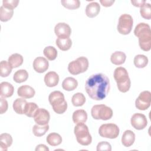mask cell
Returning a JSON list of instances; mask_svg holds the SVG:
<instances>
[{"instance_id":"7bdbcfd3","label":"cell","mask_w":151,"mask_h":151,"mask_svg":"<svg viewBox=\"0 0 151 151\" xmlns=\"http://www.w3.org/2000/svg\"><path fill=\"white\" fill-rule=\"evenodd\" d=\"M36 151H49L48 147L43 144H40L37 146L35 148Z\"/></svg>"},{"instance_id":"6da1fadb","label":"cell","mask_w":151,"mask_h":151,"mask_svg":"<svg viewBox=\"0 0 151 151\" xmlns=\"http://www.w3.org/2000/svg\"><path fill=\"white\" fill-rule=\"evenodd\" d=\"M110 88L109 78L103 73L90 76L86 81L85 89L93 100H101L107 95Z\"/></svg>"},{"instance_id":"7c38bea8","label":"cell","mask_w":151,"mask_h":151,"mask_svg":"<svg viewBox=\"0 0 151 151\" xmlns=\"http://www.w3.org/2000/svg\"><path fill=\"white\" fill-rule=\"evenodd\" d=\"M34 121L37 124H47L50 119V114L48 110L43 108H38L33 117Z\"/></svg>"},{"instance_id":"44dd1931","label":"cell","mask_w":151,"mask_h":151,"mask_svg":"<svg viewBox=\"0 0 151 151\" xmlns=\"http://www.w3.org/2000/svg\"><path fill=\"white\" fill-rule=\"evenodd\" d=\"M72 118L73 121L75 124L84 123L87 120V114L84 110H77L73 112Z\"/></svg>"},{"instance_id":"d590c367","label":"cell","mask_w":151,"mask_h":151,"mask_svg":"<svg viewBox=\"0 0 151 151\" xmlns=\"http://www.w3.org/2000/svg\"><path fill=\"white\" fill-rule=\"evenodd\" d=\"M61 3L65 8L71 10L77 9L80 6L79 0H61Z\"/></svg>"},{"instance_id":"ffe728a7","label":"cell","mask_w":151,"mask_h":151,"mask_svg":"<svg viewBox=\"0 0 151 151\" xmlns=\"http://www.w3.org/2000/svg\"><path fill=\"white\" fill-rule=\"evenodd\" d=\"M12 143V137L11 134L4 133L0 135V150L2 151H6L8 148L11 146Z\"/></svg>"},{"instance_id":"b9f144b4","label":"cell","mask_w":151,"mask_h":151,"mask_svg":"<svg viewBox=\"0 0 151 151\" xmlns=\"http://www.w3.org/2000/svg\"><path fill=\"white\" fill-rule=\"evenodd\" d=\"M131 3L136 7H142L145 3L146 1L143 0H137V1H131Z\"/></svg>"},{"instance_id":"30bf717a","label":"cell","mask_w":151,"mask_h":151,"mask_svg":"<svg viewBox=\"0 0 151 151\" xmlns=\"http://www.w3.org/2000/svg\"><path fill=\"white\" fill-rule=\"evenodd\" d=\"M151 104V93L149 91L141 92L136 99V107L140 110H147Z\"/></svg>"},{"instance_id":"9c48e42d","label":"cell","mask_w":151,"mask_h":151,"mask_svg":"<svg viewBox=\"0 0 151 151\" xmlns=\"http://www.w3.org/2000/svg\"><path fill=\"white\" fill-rule=\"evenodd\" d=\"M119 127L114 123L103 124L99 129V133L102 137L116 139L119 134Z\"/></svg>"},{"instance_id":"8992f818","label":"cell","mask_w":151,"mask_h":151,"mask_svg":"<svg viewBox=\"0 0 151 151\" xmlns=\"http://www.w3.org/2000/svg\"><path fill=\"white\" fill-rule=\"evenodd\" d=\"M91 114L93 119L96 120H107L113 116V110L104 104H97L93 106Z\"/></svg>"},{"instance_id":"5bb4252c","label":"cell","mask_w":151,"mask_h":151,"mask_svg":"<svg viewBox=\"0 0 151 151\" xmlns=\"http://www.w3.org/2000/svg\"><path fill=\"white\" fill-rule=\"evenodd\" d=\"M49 67L48 60L42 57H38L33 61L34 70L39 73H42L47 71Z\"/></svg>"},{"instance_id":"4dcf8cb0","label":"cell","mask_w":151,"mask_h":151,"mask_svg":"<svg viewBox=\"0 0 151 151\" xmlns=\"http://www.w3.org/2000/svg\"><path fill=\"white\" fill-rule=\"evenodd\" d=\"M12 67L6 61H1L0 63V75L2 77H8L12 71Z\"/></svg>"},{"instance_id":"1f68e13d","label":"cell","mask_w":151,"mask_h":151,"mask_svg":"<svg viewBox=\"0 0 151 151\" xmlns=\"http://www.w3.org/2000/svg\"><path fill=\"white\" fill-rule=\"evenodd\" d=\"M71 102L74 106H82L86 102V97L83 93H77L73 96L71 99Z\"/></svg>"},{"instance_id":"603a6c76","label":"cell","mask_w":151,"mask_h":151,"mask_svg":"<svg viewBox=\"0 0 151 151\" xmlns=\"http://www.w3.org/2000/svg\"><path fill=\"white\" fill-rule=\"evenodd\" d=\"M78 86V81L73 77H68L65 78L62 83V87L66 91H73Z\"/></svg>"},{"instance_id":"83f0119b","label":"cell","mask_w":151,"mask_h":151,"mask_svg":"<svg viewBox=\"0 0 151 151\" xmlns=\"http://www.w3.org/2000/svg\"><path fill=\"white\" fill-rule=\"evenodd\" d=\"M14 14V10L5 8L2 5L0 7V20L6 22L11 19Z\"/></svg>"},{"instance_id":"3957f363","label":"cell","mask_w":151,"mask_h":151,"mask_svg":"<svg viewBox=\"0 0 151 151\" xmlns=\"http://www.w3.org/2000/svg\"><path fill=\"white\" fill-rule=\"evenodd\" d=\"M113 77L117 83L119 90L122 93H126L130 89L131 81L129 74L126 68L119 67L114 70Z\"/></svg>"},{"instance_id":"277c9868","label":"cell","mask_w":151,"mask_h":151,"mask_svg":"<svg viewBox=\"0 0 151 151\" xmlns=\"http://www.w3.org/2000/svg\"><path fill=\"white\" fill-rule=\"evenodd\" d=\"M48 100L53 110L57 114L64 113L67 109V103L64 94L60 91H54L48 96Z\"/></svg>"},{"instance_id":"8d00e7d4","label":"cell","mask_w":151,"mask_h":151,"mask_svg":"<svg viewBox=\"0 0 151 151\" xmlns=\"http://www.w3.org/2000/svg\"><path fill=\"white\" fill-rule=\"evenodd\" d=\"M140 13L141 16L146 19H151V6L149 3H145L140 7Z\"/></svg>"},{"instance_id":"f546056e","label":"cell","mask_w":151,"mask_h":151,"mask_svg":"<svg viewBox=\"0 0 151 151\" xmlns=\"http://www.w3.org/2000/svg\"><path fill=\"white\" fill-rule=\"evenodd\" d=\"M148 64V58L143 54H138L134 58V64L139 68L145 67Z\"/></svg>"},{"instance_id":"52a82bcc","label":"cell","mask_w":151,"mask_h":151,"mask_svg":"<svg viewBox=\"0 0 151 151\" xmlns=\"http://www.w3.org/2000/svg\"><path fill=\"white\" fill-rule=\"evenodd\" d=\"M88 65V59L85 57H80L68 64V70L71 74L77 75L86 71Z\"/></svg>"},{"instance_id":"836d02e7","label":"cell","mask_w":151,"mask_h":151,"mask_svg":"<svg viewBox=\"0 0 151 151\" xmlns=\"http://www.w3.org/2000/svg\"><path fill=\"white\" fill-rule=\"evenodd\" d=\"M49 130V125H39L35 124L32 127V132L35 136L41 137L44 135L46 132Z\"/></svg>"},{"instance_id":"8fae6325","label":"cell","mask_w":151,"mask_h":151,"mask_svg":"<svg viewBox=\"0 0 151 151\" xmlns=\"http://www.w3.org/2000/svg\"><path fill=\"white\" fill-rule=\"evenodd\" d=\"M130 123L132 126L136 130H142L147 124V120L145 114L137 113H134L131 117Z\"/></svg>"},{"instance_id":"d6986e66","label":"cell","mask_w":151,"mask_h":151,"mask_svg":"<svg viewBox=\"0 0 151 151\" xmlns=\"http://www.w3.org/2000/svg\"><path fill=\"white\" fill-rule=\"evenodd\" d=\"M135 134L130 130L124 131L122 137V143L125 147L131 146L134 142Z\"/></svg>"},{"instance_id":"7a4b0ae2","label":"cell","mask_w":151,"mask_h":151,"mask_svg":"<svg viewBox=\"0 0 151 151\" xmlns=\"http://www.w3.org/2000/svg\"><path fill=\"white\" fill-rule=\"evenodd\" d=\"M134 34L139 38L140 48L145 51H149L151 48V30L149 24L145 22L138 24L134 30Z\"/></svg>"},{"instance_id":"5b68a950","label":"cell","mask_w":151,"mask_h":151,"mask_svg":"<svg viewBox=\"0 0 151 151\" xmlns=\"http://www.w3.org/2000/svg\"><path fill=\"white\" fill-rule=\"evenodd\" d=\"M77 142L83 146H88L92 142V137L90 134L88 128L84 123L77 124L74 130Z\"/></svg>"},{"instance_id":"ac0fdd59","label":"cell","mask_w":151,"mask_h":151,"mask_svg":"<svg viewBox=\"0 0 151 151\" xmlns=\"http://www.w3.org/2000/svg\"><path fill=\"white\" fill-rule=\"evenodd\" d=\"M100 6L98 2H92L88 4L86 8V14L89 18L96 17L100 12Z\"/></svg>"},{"instance_id":"cb8c5ba5","label":"cell","mask_w":151,"mask_h":151,"mask_svg":"<svg viewBox=\"0 0 151 151\" xmlns=\"http://www.w3.org/2000/svg\"><path fill=\"white\" fill-rule=\"evenodd\" d=\"M55 44L58 48L62 51H67L71 47L72 41L70 38H58Z\"/></svg>"},{"instance_id":"e575fe53","label":"cell","mask_w":151,"mask_h":151,"mask_svg":"<svg viewBox=\"0 0 151 151\" xmlns=\"http://www.w3.org/2000/svg\"><path fill=\"white\" fill-rule=\"evenodd\" d=\"M44 55L50 61L54 60L57 57V50L52 46L46 47L43 51Z\"/></svg>"},{"instance_id":"9a60e30c","label":"cell","mask_w":151,"mask_h":151,"mask_svg":"<svg viewBox=\"0 0 151 151\" xmlns=\"http://www.w3.org/2000/svg\"><path fill=\"white\" fill-rule=\"evenodd\" d=\"M17 94L19 97L24 99H31L34 96L35 91L32 87L28 85H24L18 88Z\"/></svg>"},{"instance_id":"d4e9b609","label":"cell","mask_w":151,"mask_h":151,"mask_svg":"<svg viewBox=\"0 0 151 151\" xmlns=\"http://www.w3.org/2000/svg\"><path fill=\"white\" fill-rule=\"evenodd\" d=\"M28 102L25 99H17L13 103V109L14 110L19 114H24V110L25 106Z\"/></svg>"},{"instance_id":"7402d4cb","label":"cell","mask_w":151,"mask_h":151,"mask_svg":"<svg viewBox=\"0 0 151 151\" xmlns=\"http://www.w3.org/2000/svg\"><path fill=\"white\" fill-rule=\"evenodd\" d=\"M126 59V55L124 52L122 51H116L114 52L111 57L110 61L111 62L116 65H119L123 64Z\"/></svg>"},{"instance_id":"e0dca14e","label":"cell","mask_w":151,"mask_h":151,"mask_svg":"<svg viewBox=\"0 0 151 151\" xmlns=\"http://www.w3.org/2000/svg\"><path fill=\"white\" fill-rule=\"evenodd\" d=\"M14 91V88L13 86L6 81L2 82L0 84V95L1 97L4 98H8L11 97Z\"/></svg>"},{"instance_id":"4fadbf2b","label":"cell","mask_w":151,"mask_h":151,"mask_svg":"<svg viewBox=\"0 0 151 151\" xmlns=\"http://www.w3.org/2000/svg\"><path fill=\"white\" fill-rule=\"evenodd\" d=\"M54 32L58 38H69L71 34V29L67 24L59 22L55 26Z\"/></svg>"},{"instance_id":"d6a6232c","label":"cell","mask_w":151,"mask_h":151,"mask_svg":"<svg viewBox=\"0 0 151 151\" xmlns=\"http://www.w3.org/2000/svg\"><path fill=\"white\" fill-rule=\"evenodd\" d=\"M38 109V106L36 103L32 102L27 103L25 106L24 114L29 117H33Z\"/></svg>"},{"instance_id":"f35d334b","label":"cell","mask_w":151,"mask_h":151,"mask_svg":"<svg viewBox=\"0 0 151 151\" xmlns=\"http://www.w3.org/2000/svg\"><path fill=\"white\" fill-rule=\"evenodd\" d=\"M97 150H107V151H111V145L106 141H103L98 143L97 146Z\"/></svg>"},{"instance_id":"74e56055","label":"cell","mask_w":151,"mask_h":151,"mask_svg":"<svg viewBox=\"0 0 151 151\" xmlns=\"http://www.w3.org/2000/svg\"><path fill=\"white\" fill-rule=\"evenodd\" d=\"M19 4L18 0H3L2 6L5 8L14 9Z\"/></svg>"},{"instance_id":"2e32d148","label":"cell","mask_w":151,"mask_h":151,"mask_svg":"<svg viewBox=\"0 0 151 151\" xmlns=\"http://www.w3.org/2000/svg\"><path fill=\"white\" fill-rule=\"evenodd\" d=\"M44 82L49 87H55L59 82V76L55 71L48 72L44 76Z\"/></svg>"},{"instance_id":"484cf974","label":"cell","mask_w":151,"mask_h":151,"mask_svg":"<svg viewBox=\"0 0 151 151\" xmlns=\"http://www.w3.org/2000/svg\"><path fill=\"white\" fill-rule=\"evenodd\" d=\"M23 57L18 53H15L9 56L8 62L11 65L12 68H17L21 66L23 63Z\"/></svg>"},{"instance_id":"4316f807","label":"cell","mask_w":151,"mask_h":151,"mask_svg":"<svg viewBox=\"0 0 151 151\" xmlns=\"http://www.w3.org/2000/svg\"><path fill=\"white\" fill-rule=\"evenodd\" d=\"M46 140L50 145L52 146H56L61 143L62 137L58 133H51L47 136Z\"/></svg>"},{"instance_id":"ab89813d","label":"cell","mask_w":151,"mask_h":151,"mask_svg":"<svg viewBox=\"0 0 151 151\" xmlns=\"http://www.w3.org/2000/svg\"><path fill=\"white\" fill-rule=\"evenodd\" d=\"M0 99H1L0 113L2 114H4V113H5L7 111L8 104L7 101L5 99V98H4L2 97H1Z\"/></svg>"},{"instance_id":"ba28073f","label":"cell","mask_w":151,"mask_h":151,"mask_svg":"<svg viewBox=\"0 0 151 151\" xmlns=\"http://www.w3.org/2000/svg\"><path fill=\"white\" fill-rule=\"evenodd\" d=\"M133 20L132 17L127 14L120 15L117 24L118 32L123 35L129 34L132 29Z\"/></svg>"},{"instance_id":"60d3db41","label":"cell","mask_w":151,"mask_h":151,"mask_svg":"<svg viewBox=\"0 0 151 151\" xmlns=\"http://www.w3.org/2000/svg\"><path fill=\"white\" fill-rule=\"evenodd\" d=\"M100 4L104 7L111 6L114 2V0H100Z\"/></svg>"},{"instance_id":"f1b7e54d","label":"cell","mask_w":151,"mask_h":151,"mask_svg":"<svg viewBox=\"0 0 151 151\" xmlns=\"http://www.w3.org/2000/svg\"><path fill=\"white\" fill-rule=\"evenodd\" d=\"M28 78V72L24 69H21L17 71L14 76L13 79L14 81L17 83H21L25 81Z\"/></svg>"}]
</instances>
